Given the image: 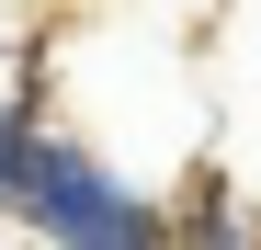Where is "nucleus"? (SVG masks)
<instances>
[{
    "label": "nucleus",
    "mask_w": 261,
    "mask_h": 250,
    "mask_svg": "<svg viewBox=\"0 0 261 250\" xmlns=\"http://www.w3.org/2000/svg\"><path fill=\"white\" fill-rule=\"evenodd\" d=\"M170 239H216V250H261V205L227 182V171H193L170 193Z\"/></svg>",
    "instance_id": "2"
},
{
    "label": "nucleus",
    "mask_w": 261,
    "mask_h": 250,
    "mask_svg": "<svg viewBox=\"0 0 261 250\" xmlns=\"http://www.w3.org/2000/svg\"><path fill=\"white\" fill-rule=\"evenodd\" d=\"M12 228L34 239H68V250H159L170 239V193H148L137 171H114L91 137L34 114L23 125V193H12Z\"/></svg>",
    "instance_id": "1"
}]
</instances>
